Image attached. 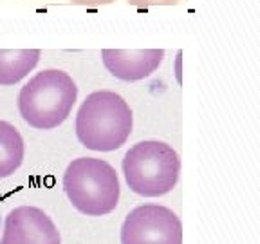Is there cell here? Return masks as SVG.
I'll list each match as a JSON object with an SVG mask.
<instances>
[{
    "label": "cell",
    "mask_w": 260,
    "mask_h": 244,
    "mask_svg": "<svg viewBox=\"0 0 260 244\" xmlns=\"http://www.w3.org/2000/svg\"><path fill=\"white\" fill-rule=\"evenodd\" d=\"M78 98L74 80L63 71L47 69L32 76L18 94V110L25 123L51 130L69 118Z\"/></svg>",
    "instance_id": "cell-2"
},
{
    "label": "cell",
    "mask_w": 260,
    "mask_h": 244,
    "mask_svg": "<svg viewBox=\"0 0 260 244\" xmlns=\"http://www.w3.org/2000/svg\"><path fill=\"white\" fill-rule=\"evenodd\" d=\"M123 174L132 192L143 197H159L175 188L181 159L167 143L139 141L123 158Z\"/></svg>",
    "instance_id": "cell-4"
},
{
    "label": "cell",
    "mask_w": 260,
    "mask_h": 244,
    "mask_svg": "<svg viewBox=\"0 0 260 244\" xmlns=\"http://www.w3.org/2000/svg\"><path fill=\"white\" fill-rule=\"evenodd\" d=\"M24 161V139L8 121L0 119V179L9 177Z\"/></svg>",
    "instance_id": "cell-9"
},
{
    "label": "cell",
    "mask_w": 260,
    "mask_h": 244,
    "mask_svg": "<svg viewBox=\"0 0 260 244\" xmlns=\"http://www.w3.org/2000/svg\"><path fill=\"white\" fill-rule=\"evenodd\" d=\"M134 8H150V6H175L179 0H126Z\"/></svg>",
    "instance_id": "cell-10"
},
{
    "label": "cell",
    "mask_w": 260,
    "mask_h": 244,
    "mask_svg": "<svg viewBox=\"0 0 260 244\" xmlns=\"http://www.w3.org/2000/svg\"><path fill=\"white\" fill-rule=\"evenodd\" d=\"M76 6H87V8H96V6H107L112 4L116 0H71Z\"/></svg>",
    "instance_id": "cell-11"
},
{
    "label": "cell",
    "mask_w": 260,
    "mask_h": 244,
    "mask_svg": "<svg viewBox=\"0 0 260 244\" xmlns=\"http://www.w3.org/2000/svg\"><path fill=\"white\" fill-rule=\"evenodd\" d=\"M121 244H183V224L170 208L141 204L126 216Z\"/></svg>",
    "instance_id": "cell-5"
},
{
    "label": "cell",
    "mask_w": 260,
    "mask_h": 244,
    "mask_svg": "<svg viewBox=\"0 0 260 244\" xmlns=\"http://www.w3.org/2000/svg\"><path fill=\"white\" fill-rule=\"evenodd\" d=\"M63 190L73 206L90 217L116 210L121 194L114 167L96 158L74 159L63 174Z\"/></svg>",
    "instance_id": "cell-3"
},
{
    "label": "cell",
    "mask_w": 260,
    "mask_h": 244,
    "mask_svg": "<svg viewBox=\"0 0 260 244\" xmlns=\"http://www.w3.org/2000/svg\"><path fill=\"white\" fill-rule=\"evenodd\" d=\"M103 64L112 76L138 81L150 76L165 58L162 49H103Z\"/></svg>",
    "instance_id": "cell-7"
},
{
    "label": "cell",
    "mask_w": 260,
    "mask_h": 244,
    "mask_svg": "<svg viewBox=\"0 0 260 244\" xmlns=\"http://www.w3.org/2000/svg\"><path fill=\"white\" fill-rule=\"evenodd\" d=\"M38 49H0V85H15L37 67Z\"/></svg>",
    "instance_id": "cell-8"
},
{
    "label": "cell",
    "mask_w": 260,
    "mask_h": 244,
    "mask_svg": "<svg viewBox=\"0 0 260 244\" xmlns=\"http://www.w3.org/2000/svg\"><path fill=\"white\" fill-rule=\"evenodd\" d=\"M132 110L119 94L96 90L85 98L76 114V136L89 150L121 148L132 132Z\"/></svg>",
    "instance_id": "cell-1"
},
{
    "label": "cell",
    "mask_w": 260,
    "mask_h": 244,
    "mask_svg": "<svg viewBox=\"0 0 260 244\" xmlns=\"http://www.w3.org/2000/svg\"><path fill=\"white\" fill-rule=\"evenodd\" d=\"M0 244H61L53 219L37 206H18L6 217Z\"/></svg>",
    "instance_id": "cell-6"
}]
</instances>
